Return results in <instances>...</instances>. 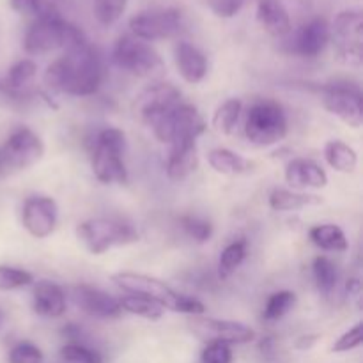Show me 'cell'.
I'll use <instances>...</instances> for the list:
<instances>
[{
	"instance_id": "ba28073f",
	"label": "cell",
	"mask_w": 363,
	"mask_h": 363,
	"mask_svg": "<svg viewBox=\"0 0 363 363\" xmlns=\"http://www.w3.org/2000/svg\"><path fill=\"white\" fill-rule=\"evenodd\" d=\"M77 234L92 255H103L113 247H126L138 241L137 229L116 218H89L77 227Z\"/></svg>"
},
{
	"instance_id": "52a82bcc",
	"label": "cell",
	"mask_w": 363,
	"mask_h": 363,
	"mask_svg": "<svg viewBox=\"0 0 363 363\" xmlns=\"http://www.w3.org/2000/svg\"><path fill=\"white\" fill-rule=\"evenodd\" d=\"M45 156V144L35 131L27 126L14 128L0 145V179L21 170L32 169Z\"/></svg>"
},
{
	"instance_id": "ac0fdd59",
	"label": "cell",
	"mask_w": 363,
	"mask_h": 363,
	"mask_svg": "<svg viewBox=\"0 0 363 363\" xmlns=\"http://www.w3.org/2000/svg\"><path fill=\"white\" fill-rule=\"evenodd\" d=\"M286 181L298 190H321L328 184V174L311 158H294L286 167Z\"/></svg>"
},
{
	"instance_id": "ffe728a7",
	"label": "cell",
	"mask_w": 363,
	"mask_h": 363,
	"mask_svg": "<svg viewBox=\"0 0 363 363\" xmlns=\"http://www.w3.org/2000/svg\"><path fill=\"white\" fill-rule=\"evenodd\" d=\"M66 293L62 287L50 280H39L32 291V308L46 319H59L66 314Z\"/></svg>"
},
{
	"instance_id": "d590c367",
	"label": "cell",
	"mask_w": 363,
	"mask_h": 363,
	"mask_svg": "<svg viewBox=\"0 0 363 363\" xmlns=\"http://www.w3.org/2000/svg\"><path fill=\"white\" fill-rule=\"evenodd\" d=\"M60 358L67 363H103L99 351L91 350L80 342H67L60 347Z\"/></svg>"
},
{
	"instance_id": "d6986e66",
	"label": "cell",
	"mask_w": 363,
	"mask_h": 363,
	"mask_svg": "<svg viewBox=\"0 0 363 363\" xmlns=\"http://www.w3.org/2000/svg\"><path fill=\"white\" fill-rule=\"evenodd\" d=\"M197 140H177L170 144V151L165 163V172L170 181H176V183L184 181L197 170Z\"/></svg>"
},
{
	"instance_id": "277c9868",
	"label": "cell",
	"mask_w": 363,
	"mask_h": 363,
	"mask_svg": "<svg viewBox=\"0 0 363 363\" xmlns=\"http://www.w3.org/2000/svg\"><path fill=\"white\" fill-rule=\"evenodd\" d=\"M126 133L119 128H105L98 133L92 149V174L103 184H126L128 169L124 163L126 155Z\"/></svg>"
},
{
	"instance_id": "60d3db41",
	"label": "cell",
	"mask_w": 363,
	"mask_h": 363,
	"mask_svg": "<svg viewBox=\"0 0 363 363\" xmlns=\"http://www.w3.org/2000/svg\"><path fill=\"white\" fill-rule=\"evenodd\" d=\"M208 6L215 16L229 20V18H234L243 9L245 0H208Z\"/></svg>"
},
{
	"instance_id": "f546056e",
	"label": "cell",
	"mask_w": 363,
	"mask_h": 363,
	"mask_svg": "<svg viewBox=\"0 0 363 363\" xmlns=\"http://www.w3.org/2000/svg\"><path fill=\"white\" fill-rule=\"evenodd\" d=\"M312 275H314L315 287L323 296H330L335 291L337 280H339V272L337 266L325 255H318L312 262Z\"/></svg>"
},
{
	"instance_id": "836d02e7",
	"label": "cell",
	"mask_w": 363,
	"mask_h": 363,
	"mask_svg": "<svg viewBox=\"0 0 363 363\" xmlns=\"http://www.w3.org/2000/svg\"><path fill=\"white\" fill-rule=\"evenodd\" d=\"M128 7V0H94V16L99 25L110 27L117 23Z\"/></svg>"
},
{
	"instance_id": "4316f807",
	"label": "cell",
	"mask_w": 363,
	"mask_h": 363,
	"mask_svg": "<svg viewBox=\"0 0 363 363\" xmlns=\"http://www.w3.org/2000/svg\"><path fill=\"white\" fill-rule=\"evenodd\" d=\"M325 160L335 172L340 174H351L358 167V152L342 140L326 142Z\"/></svg>"
},
{
	"instance_id": "8992f818",
	"label": "cell",
	"mask_w": 363,
	"mask_h": 363,
	"mask_svg": "<svg viewBox=\"0 0 363 363\" xmlns=\"http://www.w3.org/2000/svg\"><path fill=\"white\" fill-rule=\"evenodd\" d=\"M112 60L119 69L137 78L158 82L165 73V62L151 46L133 35H121L112 50Z\"/></svg>"
},
{
	"instance_id": "8fae6325",
	"label": "cell",
	"mask_w": 363,
	"mask_h": 363,
	"mask_svg": "<svg viewBox=\"0 0 363 363\" xmlns=\"http://www.w3.org/2000/svg\"><path fill=\"white\" fill-rule=\"evenodd\" d=\"M128 27L133 38L145 43L165 41L179 35L184 28L183 13L176 7L167 9L142 11L128 21Z\"/></svg>"
},
{
	"instance_id": "8d00e7d4",
	"label": "cell",
	"mask_w": 363,
	"mask_h": 363,
	"mask_svg": "<svg viewBox=\"0 0 363 363\" xmlns=\"http://www.w3.org/2000/svg\"><path fill=\"white\" fill-rule=\"evenodd\" d=\"M11 6H13L16 13L27 14V16H32L34 20L35 18L59 13L57 7L52 2H48V0H11Z\"/></svg>"
},
{
	"instance_id": "7c38bea8",
	"label": "cell",
	"mask_w": 363,
	"mask_h": 363,
	"mask_svg": "<svg viewBox=\"0 0 363 363\" xmlns=\"http://www.w3.org/2000/svg\"><path fill=\"white\" fill-rule=\"evenodd\" d=\"M190 330L194 335H197L204 342H222L227 346L250 344L257 337L255 330L243 325V323L206 318V315H194L190 319Z\"/></svg>"
},
{
	"instance_id": "3957f363",
	"label": "cell",
	"mask_w": 363,
	"mask_h": 363,
	"mask_svg": "<svg viewBox=\"0 0 363 363\" xmlns=\"http://www.w3.org/2000/svg\"><path fill=\"white\" fill-rule=\"evenodd\" d=\"M84 32L71 21L64 20L60 13L35 18L23 38V50L28 55H45L57 50L80 48L87 45Z\"/></svg>"
},
{
	"instance_id": "9c48e42d",
	"label": "cell",
	"mask_w": 363,
	"mask_h": 363,
	"mask_svg": "<svg viewBox=\"0 0 363 363\" xmlns=\"http://www.w3.org/2000/svg\"><path fill=\"white\" fill-rule=\"evenodd\" d=\"M289 123L282 106L275 101H257L250 106L245 121L248 142L259 147H269L286 138Z\"/></svg>"
},
{
	"instance_id": "5bb4252c",
	"label": "cell",
	"mask_w": 363,
	"mask_h": 363,
	"mask_svg": "<svg viewBox=\"0 0 363 363\" xmlns=\"http://www.w3.org/2000/svg\"><path fill=\"white\" fill-rule=\"evenodd\" d=\"M59 222V208L52 197L32 195L21 206V223L35 240L52 236Z\"/></svg>"
},
{
	"instance_id": "e0dca14e",
	"label": "cell",
	"mask_w": 363,
	"mask_h": 363,
	"mask_svg": "<svg viewBox=\"0 0 363 363\" xmlns=\"http://www.w3.org/2000/svg\"><path fill=\"white\" fill-rule=\"evenodd\" d=\"M181 103V92L167 82H152L149 87H145L135 101V110L144 121L145 117L152 113L163 112V110L174 108Z\"/></svg>"
},
{
	"instance_id": "74e56055",
	"label": "cell",
	"mask_w": 363,
	"mask_h": 363,
	"mask_svg": "<svg viewBox=\"0 0 363 363\" xmlns=\"http://www.w3.org/2000/svg\"><path fill=\"white\" fill-rule=\"evenodd\" d=\"M43 360H45V354L32 342H18L16 346L11 347L7 354L9 363H43Z\"/></svg>"
},
{
	"instance_id": "6da1fadb",
	"label": "cell",
	"mask_w": 363,
	"mask_h": 363,
	"mask_svg": "<svg viewBox=\"0 0 363 363\" xmlns=\"http://www.w3.org/2000/svg\"><path fill=\"white\" fill-rule=\"evenodd\" d=\"M105 78L103 59L94 46L67 50L59 59L53 60L45 73L46 87L62 94L92 96L99 91Z\"/></svg>"
},
{
	"instance_id": "44dd1931",
	"label": "cell",
	"mask_w": 363,
	"mask_h": 363,
	"mask_svg": "<svg viewBox=\"0 0 363 363\" xmlns=\"http://www.w3.org/2000/svg\"><path fill=\"white\" fill-rule=\"evenodd\" d=\"M177 73L186 84H201L208 74V59L195 45L188 41H177L174 48Z\"/></svg>"
},
{
	"instance_id": "1f68e13d",
	"label": "cell",
	"mask_w": 363,
	"mask_h": 363,
	"mask_svg": "<svg viewBox=\"0 0 363 363\" xmlns=\"http://www.w3.org/2000/svg\"><path fill=\"white\" fill-rule=\"evenodd\" d=\"M296 301L298 298L293 291H279V293H273L272 296L268 298V301H266L262 318H264V321L269 323L280 321L284 315H287L293 311Z\"/></svg>"
},
{
	"instance_id": "30bf717a",
	"label": "cell",
	"mask_w": 363,
	"mask_h": 363,
	"mask_svg": "<svg viewBox=\"0 0 363 363\" xmlns=\"http://www.w3.org/2000/svg\"><path fill=\"white\" fill-rule=\"evenodd\" d=\"M330 43L337 59L350 67L363 62V14L357 9H344L330 25Z\"/></svg>"
},
{
	"instance_id": "f1b7e54d",
	"label": "cell",
	"mask_w": 363,
	"mask_h": 363,
	"mask_svg": "<svg viewBox=\"0 0 363 363\" xmlns=\"http://www.w3.org/2000/svg\"><path fill=\"white\" fill-rule=\"evenodd\" d=\"M248 254V243L245 240L233 241L222 250L218 259V277L222 280L230 279L245 262Z\"/></svg>"
},
{
	"instance_id": "4dcf8cb0",
	"label": "cell",
	"mask_w": 363,
	"mask_h": 363,
	"mask_svg": "<svg viewBox=\"0 0 363 363\" xmlns=\"http://www.w3.org/2000/svg\"><path fill=\"white\" fill-rule=\"evenodd\" d=\"M119 303L123 312L149 319V321H158V319H162L163 314H165V308H162L158 303H155V301L147 300V298L144 296L128 294V296L119 298Z\"/></svg>"
},
{
	"instance_id": "9a60e30c",
	"label": "cell",
	"mask_w": 363,
	"mask_h": 363,
	"mask_svg": "<svg viewBox=\"0 0 363 363\" xmlns=\"http://www.w3.org/2000/svg\"><path fill=\"white\" fill-rule=\"evenodd\" d=\"M330 45V23L326 18L315 16L301 25L291 41V52L305 59H315Z\"/></svg>"
},
{
	"instance_id": "d4e9b609",
	"label": "cell",
	"mask_w": 363,
	"mask_h": 363,
	"mask_svg": "<svg viewBox=\"0 0 363 363\" xmlns=\"http://www.w3.org/2000/svg\"><path fill=\"white\" fill-rule=\"evenodd\" d=\"M319 204H323V199L314 194H301V191L286 190V188H275V190L269 194V208H272L273 211H300V209Z\"/></svg>"
},
{
	"instance_id": "7a4b0ae2",
	"label": "cell",
	"mask_w": 363,
	"mask_h": 363,
	"mask_svg": "<svg viewBox=\"0 0 363 363\" xmlns=\"http://www.w3.org/2000/svg\"><path fill=\"white\" fill-rule=\"evenodd\" d=\"M112 282L126 294H135V296H144L147 300L158 303L162 308L170 312L186 315H204L206 307L202 301L195 298L181 294L174 291L169 284L163 280L155 279V277L144 275V273L133 272H121L112 275Z\"/></svg>"
},
{
	"instance_id": "cb8c5ba5",
	"label": "cell",
	"mask_w": 363,
	"mask_h": 363,
	"mask_svg": "<svg viewBox=\"0 0 363 363\" xmlns=\"http://www.w3.org/2000/svg\"><path fill=\"white\" fill-rule=\"evenodd\" d=\"M208 163L216 174H222V176H240V174L250 172L254 167L250 160L225 147L211 149L208 152Z\"/></svg>"
},
{
	"instance_id": "b9f144b4",
	"label": "cell",
	"mask_w": 363,
	"mask_h": 363,
	"mask_svg": "<svg viewBox=\"0 0 363 363\" xmlns=\"http://www.w3.org/2000/svg\"><path fill=\"white\" fill-rule=\"evenodd\" d=\"M346 291L351 298L358 303L360 307V300H362V282L358 279H350L346 284Z\"/></svg>"
},
{
	"instance_id": "7bdbcfd3",
	"label": "cell",
	"mask_w": 363,
	"mask_h": 363,
	"mask_svg": "<svg viewBox=\"0 0 363 363\" xmlns=\"http://www.w3.org/2000/svg\"><path fill=\"white\" fill-rule=\"evenodd\" d=\"M314 342L315 337H311V340H307V337H301V340L298 342V347H300V350H305V347H311Z\"/></svg>"
},
{
	"instance_id": "603a6c76",
	"label": "cell",
	"mask_w": 363,
	"mask_h": 363,
	"mask_svg": "<svg viewBox=\"0 0 363 363\" xmlns=\"http://www.w3.org/2000/svg\"><path fill=\"white\" fill-rule=\"evenodd\" d=\"M259 25L273 38H286L293 30L289 11L280 0H259L255 7Z\"/></svg>"
},
{
	"instance_id": "4fadbf2b",
	"label": "cell",
	"mask_w": 363,
	"mask_h": 363,
	"mask_svg": "<svg viewBox=\"0 0 363 363\" xmlns=\"http://www.w3.org/2000/svg\"><path fill=\"white\" fill-rule=\"evenodd\" d=\"M323 106L326 112L358 130L363 124L362 91L353 84H330L323 89Z\"/></svg>"
},
{
	"instance_id": "f35d334b",
	"label": "cell",
	"mask_w": 363,
	"mask_h": 363,
	"mask_svg": "<svg viewBox=\"0 0 363 363\" xmlns=\"http://www.w3.org/2000/svg\"><path fill=\"white\" fill-rule=\"evenodd\" d=\"M363 342V328H362V323L354 325L353 328L347 330L346 333L339 337L333 344L332 351L333 353H347V351H353L358 350Z\"/></svg>"
},
{
	"instance_id": "83f0119b",
	"label": "cell",
	"mask_w": 363,
	"mask_h": 363,
	"mask_svg": "<svg viewBox=\"0 0 363 363\" xmlns=\"http://www.w3.org/2000/svg\"><path fill=\"white\" fill-rule=\"evenodd\" d=\"M241 112H243V103L238 98H229L218 105V108L213 113V130L220 135H230L238 126Z\"/></svg>"
},
{
	"instance_id": "7402d4cb",
	"label": "cell",
	"mask_w": 363,
	"mask_h": 363,
	"mask_svg": "<svg viewBox=\"0 0 363 363\" xmlns=\"http://www.w3.org/2000/svg\"><path fill=\"white\" fill-rule=\"evenodd\" d=\"M38 77V64L32 59H21L14 62L2 80V89L9 98L21 99L34 94L32 85Z\"/></svg>"
},
{
	"instance_id": "d6a6232c",
	"label": "cell",
	"mask_w": 363,
	"mask_h": 363,
	"mask_svg": "<svg viewBox=\"0 0 363 363\" xmlns=\"http://www.w3.org/2000/svg\"><path fill=\"white\" fill-rule=\"evenodd\" d=\"M179 225L181 229L184 230V234L199 245L208 243V241L213 238L211 222H209V220L201 218V216H194V215L181 216Z\"/></svg>"
},
{
	"instance_id": "5b68a950",
	"label": "cell",
	"mask_w": 363,
	"mask_h": 363,
	"mask_svg": "<svg viewBox=\"0 0 363 363\" xmlns=\"http://www.w3.org/2000/svg\"><path fill=\"white\" fill-rule=\"evenodd\" d=\"M144 123L151 128L155 137L167 145L177 140H197L208 128L202 113L183 101L174 108L145 117Z\"/></svg>"
},
{
	"instance_id": "ab89813d",
	"label": "cell",
	"mask_w": 363,
	"mask_h": 363,
	"mask_svg": "<svg viewBox=\"0 0 363 363\" xmlns=\"http://www.w3.org/2000/svg\"><path fill=\"white\" fill-rule=\"evenodd\" d=\"M202 363H233V347L222 342H209L201 354Z\"/></svg>"
},
{
	"instance_id": "e575fe53",
	"label": "cell",
	"mask_w": 363,
	"mask_h": 363,
	"mask_svg": "<svg viewBox=\"0 0 363 363\" xmlns=\"http://www.w3.org/2000/svg\"><path fill=\"white\" fill-rule=\"evenodd\" d=\"M34 282V275L27 269L13 268V266H0V293H9L28 287Z\"/></svg>"
},
{
	"instance_id": "484cf974",
	"label": "cell",
	"mask_w": 363,
	"mask_h": 363,
	"mask_svg": "<svg viewBox=\"0 0 363 363\" xmlns=\"http://www.w3.org/2000/svg\"><path fill=\"white\" fill-rule=\"evenodd\" d=\"M308 238L325 252H346L350 248L346 233L335 223H319L308 230Z\"/></svg>"
},
{
	"instance_id": "2e32d148",
	"label": "cell",
	"mask_w": 363,
	"mask_h": 363,
	"mask_svg": "<svg viewBox=\"0 0 363 363\" xmlns=\"http://www.w3.org/2000/svg\"><path fill=\"white\" fill-rule=\"evenodd\" d=\"M74 303L80 307L82 312H85L91 318L98 319H116L123 314L119 298L105 293L89 284H80L73 289Z\"/></svg>"
}]
</instances>
